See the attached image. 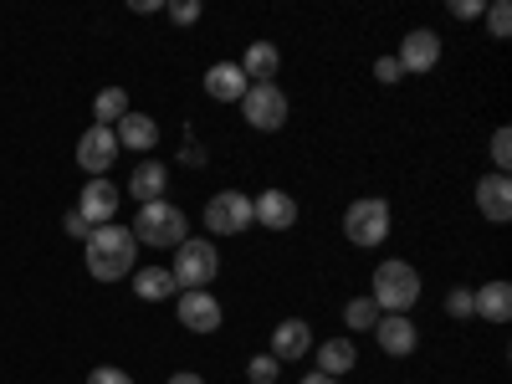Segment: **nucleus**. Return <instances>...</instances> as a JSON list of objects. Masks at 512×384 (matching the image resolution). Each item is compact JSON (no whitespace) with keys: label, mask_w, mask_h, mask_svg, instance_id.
<instances>
[{"label":"nucleus","mask_w":512,"mask_h":384,"mask_svg":"<svg viewBox=\"0 0 512 384\" xmlns=\"http://www.w3.org/2000/svg\"><path fill=\"white\" fill-rule=\"evenodd\" d=\"M446 313L451 318H472V287H451L446 292Z\"/></svg>","instance_id":"nucleus-28"},{"label":"nucleus","mask_w":512,"mask_h":384,"mask_svg":"<svg viewBox=\"0 0 512 384\" xmlns=\"http://www.w3.org/2000/svg\"><path fill=\"white\" fill-rule=\"evenodd\" d=\"M354 364H359V354H354L349 338H328V344H318V374H328V379H344Z\"/></svg>","instance_id":"nucleus-21"},{"label":"nucleus","mask_w":512,"mask_h":384,"mask_svg":"<svg viewBox=\"0 0 512 384\" xmlns=\"http://www.w3.org/2000/svg\"><path fill=\"white\" fill-rule=\"evenodd\" d=\"M134 241H139V246H169V251H175L180 241H190L185 210H180V205H169V200H149V205H139V216H134Z\"/></svg>","instance_id":"nucleus-2"},{"label":"nucleus","mask_w":512,"mask_h":384,"mask_svg":"<svg viewBox=\"0 0 512 384\" xmlns=\"http://www.w3.org/2000/svg\"><path fill=\"white\" fill-rule=\"evenodd\" d=\"M88 384H134V379H128V369H118V364H103V369L88 374Z\"/></svg>","instance_id":"nucleus-29"},{"label":"nucleus","mask_w":512,"mask_h":384,"mask_svg":"<svg viewBox=\"0 0 512 384\" xmlns=\"http://www.w3.org/2000/svg\"><path fill=\"white\" fill-rule=\"evenodd\" d=\"M477 205H482V216L487 221H512V185H507V175H482L477 180Z\"/></svg>","instance_id":"nucleus-17"},{"label":"nucleus","mask_w":512,"mask_h":384,"mask_svg":"<svg viewBox=\"0 0 512 384\" xmlns=\"http://www.w3.org/2000/svg\"><path fill=\"white\" fill-rule=\"evenodd\" d=\"M246 226H251V195H241V190L210 195V205H205V231L210 236H241Z\"/></svg>","instance_id":"nucleus-7"},{"label":"nucleus","mask_w":512,"mask_h":384,"mask_svg":"<svg viewBox=\"0 0 512 384\" xmlns=\"http://www.w3.org/2000/svg\"><path fill=\"white\" fill-rule=\"evenodd\" d=\"M246 88H251V82H246L241 62H216V67L205 72V93L216 98V103H241Z\"/></svg>","instance_id":"nucleus-16"},{"label":"nucleus","mask_w":512,"mask_h":384,"mask_svg":"<svg viewBox=\"0 0 512 384\" xmlns=\"http://www.w3.org/2000/svg\"><path fill=\"white\" fill-rule=\"evenodd\" d=\"M277 364H297V359H308L313 354V328L303 318H282L272 328V349H267Z\"/></svg>","instance_id":"nucleus-9"},{"label":"nucleus","mask_w":512,"mask_h":384,"mask_svg":"<svg viewBox=\"0 0 512 384\" xmlns=\"http://www.w3.org/2000/svg\"><path fill=\"white\" fill-rule=\"evenodd\" d=\"M221 272V251L210 241H180L175 246V267H169V277H175L180 292H195V287H210Z\"/></svg>","instance_id":"nucleus-5"},{"label":"nucleus","mask_w":512,"mask_h":384,"mask_svg":"<svg viewBox=\"0 0 512 384\" xmlns=\"http://www.w3.org/2000/svg\"><path fill=\"white\" fill-rule=\"evenodd\" d=\"M277 67H282V52L272 47V41H251L246 57H241L246 82H277Z\"/></svg>","instance_id":"nucleus-19"},{"label":"nucleus","mask_w":512,"mask_h":384,"mask_svg":"<svg viewBox=\"0 0 512 384\" xmlns=\"http://www.w3.org/2000/svg\"><path fill=\"white\" fill-rule=\"evenodd\" d=\"M277 374H282V369H277L272 354H256V359L246 364V379H251V384H277Z\"/></svg>","instance_id":"nucleus-25"},{"label":"nucleus","mask_w":512,"mask_h":384,"mask_svg":"<svg viewBox=\"0 0 512 384\" xmlns=\"http://www.w3.org/2000/svg\"><path fill=\"white\" fill-rule=\"evenodd\" d=\"M169 384H205L200 374H190V369H180V374H169Z\"/></svg>","instance_id":"nucleus-34"},{"label":"nucleus","mask_w":512,"mask_h":384,"mask_svg":"<svg viewBox=\"0 0 512 384\" xmlns=\"http://www.w3.org/2000/svg\"><path fill=\"white\" fill-rule=\"evenodd\" d=\"M134 292L144 297V303H164V297H175V277H169V267H144L134 272Z\"/></svg>","instance_id":"nucleus-22"},{"label":"nucleus","mask_w":512,"mask_h":384,"mask_svg":"<svg viewBox=\"0 0 512 384\" xmlns=\"http://www.w3.org/2000/svg\"><path fill=\"white\" fill-rule=\"evenodd\" d=\"M77 216L88 226H113V216H118V185L113 180H88L82 195H77Z\"/></svg>","instance_id":"nucleus-10"},{"label":"nucleus","mask_w":512,"mask_h":384,"mask_svg":"<svg viewBox=\"0 0 512 384\" xmlns=\"http://www.w3.org/2000/svg\"><path fill=\"white\" fill-rule=\"evenodd\" d=\"M113 159H118V139H113V128L93 123L88 134L77 139V164L88 169L93 180H108V169H113Z\"/></svg>","instance_id":"nucleus-8"},{"label":"nucleus","mask_w":512,"mask_h":384,"mask_svg":"<svg viewBox=\"0 0 512 384\" xmlns=\"http://www.w3.org/2000/svg\"><path fill=\"white\" fill-rule=\"evenodd\" d=\"M369 297L379 303V313H410L420 303V272L410 262H379Z\"/></svg>","instance_id":"nucleus-3"},{"label":"nucleus","mask_w":512,"mask_h":384,"mask_svg":"<svg viewBox=\"0 0 512 384\" xmlns=\"http://www.w3.org/2000/svg\"><path fill=\"white\" fill-rule=\"evenodd\" d=\"M374 77H379V82H400V62H395V57H379V62H374Z\"/></svg>","instance_id":"nucleus-33"},{"label":"nucleus","mask_w":512,"mask_h":384,"mask_svg":"<svg viewBox=\"0 0 512 384\" xmlns=\"http://www.w3.org/2000/svg\"><path fill=\"white\" fill-rule=\"evenodd\" d=\"M303 384H344V379H328V374H318V369H313V374H308Z\"/></svg>","instance_id":"nucleus-35"},{"label":"nucleus","mask_w":512,"mask_h":384,"mask_svg":"<svg viewBox=\"0 0 512 384\" xmlns=\"http://www.w3.org/2000/svg\"><path fill=\"white\" fill-rule=\"evenodd\" d=\"M344 236H349V246H359V251L384 246V236H390V205H384L379 195L354 200V205L344 210Z\"/></svg>","instance_id":"nucleus-4"},{"label":"nucleus","mask_w":512,"mask_h":384,"mask_svg":"<svg viewBox=\"0 0 512 384\" xmlns=\"http://www.w3.org/2000/svg\"><path fill=\"white\" fill-rule=\"evenodd\" d=\"M482 11H487V0H451V16L456 21H477Z\"/></svg>","instance_id":"nucleus-31"},{"label":"nucleus","mask_w":512,"mask_h":384,"mask_svg":"<svg viewBox=\"0 0 512 384\" xmlns=\"http://www.w3.org/2000/svg\"><path fill=\"white\" fill-rule=\"evenodd\" d=\"M251 221H262L267 231H287V226H297V200H292L287 190L256 195V200H251Z\"/></svg>","instance_id":"nucleus-14"},{"label":"nucleus","mask_w":512,"mask_h":384,"mask_svg":"<svg viewBox=\"0 0 512 384\" xmlns=\"http://www.w3.org/2000/svg\"><path fill=\"white\" fill-rule=\"evenodd\" d=\"M62 226H67V236H77V241H88V236H93V226L82 221L77 210H67V221H62Z\"/></svg>","instance_id":"nucleus-32"},{"label":"nucleus","mask_w":512,"mask_h":384,"mask_svg":"<svg viewBox=\"0 0 512 384\" xmlns=\"http://www.w3.org/2000/svg\"><path fill=\"white\" fill-rule=\"evenodd\" d=\"M472 313H482L487 323H507L512 318V282H487L472 292Z\"/></svg>","instance_id":"nucleus-18"},{"label":"nucleus","mask_w":512,"mask_h":384,"mask_svg":"<svg viewBox=\"0 0 512 384\" xmlns=\"http://www.w3.org/2000/svg\"><path fill=\"white\" fill-rule=\"evenodd\" d=\"M123 113H128V93H123V88H103L98 103H93V118H98L103 128H118Z\"/></svg>","instance_id":"nucleus-23"},{"label":"nucleus","mask_w":512,"mask_h":384,"mask_svg":"<svg viewBox=\"0 0 512 384\" xmlns=\"http://www.w3.org/2000/svg\"><path fill=\"white\" fill-rule=\"evenodd\" d=\"M113 139H118V149L149 154V149L159 144V123H154L149 113H134V108H128V113H123V123L113 128Z\"/></svg>","instance_id":"nucleus-15"},{"label":"nucleus","mask_w":512,"mask_h":384,"mask_svg":"<svg viewBox=\"0 0 512 384\" xmlns=\"http://www.w3.org/2000/svg\"><path fill=\"white\" fill-rule=\"evenodd\" d=\"M384 313H379V303H374V297H354V303L344 308V323L349 328H359V333H374V323H379Z\"/></svg>","instance_id":"nucleus-24"},{"label":"nucleus","mask_w":512,"mask_h":384,"mask_svg":"<svg viewBox=\"0 0 512 384\" xmlns=\"http://www.w3.org/2000/svg\"><path fill=\"white\" fill-rule=\"evenodd\" d=\"M487 31H492L497 41H507V31H512V11H507V0H492V6H487Z\"/></svg>","instance_id":"nucleus-26"},{"label":"nucleus","mask_w":512,"mask_h":384,"mask_svg":"<svg viewBox=\"0 0 512 384\" xmlns=\"http://www.w3.org/2000/svg\"><path fill=\"white\" fill-rule=\"evenodd\" d=\"M241 113H246V123L256 128V134H277V128L287 123V93L277 88V82H251L246 98H241Z\"/></svg>","instance_id":"nucleus-6"},{"label":"nucleus","mask_w":512,"mask_h":384,"mask_svg":"<svg viewBox=\"0 0 512 384\" xmlns=\"http://www.w3.org/2000/svg\"><path fill=\"white\" fill-rule=\"evenodd\" d=\"M400 72H431L436 62H441V36L436 31H410L405 41H400Z\"/></svg>","instance_id":"nucleus-13"},{"label":"nucleus","mask_w":512,"mask_h":384,"mask_svg":"<svg viewBox=\"0 0 512 384\" xmlns=\"http://www.w3.org/2000/svg\"><path fill=\"white\" fill-rule=\"evenodd\" d=\"M175 308H180V323H185L190 333H216V328H221V318H226V313H221V303H216V297H210L205 287L180 292V303H175Z\"/></svg>","instance_id":"nucleus-12"},{"label":"nucleus","mask_w":512,"mask_h":384,"mask_svg":"<svg viewBox=\"0 0 512 384\" xmlns=\"http://www.w3.org/2000/svg\"><path fill=\"white\" fill-rule=\"evenodd\" d=\"M134 256H139V241H134V231L128 226H93V236H88V272L98 277V282H118V277H128L134 272Z\"/></svg>","instance_id":"nucleus-1"},{"label":"nucleus","mask_w":512,"mask_h":384,"mask_svg":"<svg viewBox=\"0 0 512 384\" xmlns=\"http://www.w3.org/2000/svg\"><path fill=\"white\" fill-rule=\"evenodd\" d=\"M169 16H175L180 26H195V21H200V0H175V6H169Z\"/></svg>","instance_id":"nucleus-30"},{"label":"nucleus","mask_w":512,"mask_h":384,"mask_svg":"<svg viewBox=\"0 0 512 384\" xmlns=\"http://www.w3.org/2000/svg\"><path fill=\"white\" fill-rule=\"evenodd\" d=\"M374 338H379V349L390 354V359H405V354H415V344H420V328L410 323V313H384V318L374 323Z\"/></svg>","instance_id":"nucleus-11"},{"label":"nucleus","mask_w":512,"mask_h":384,"mask_svg":"<svg viewBox=\"0 0 512 384\" xmlns=\"http://www.w3.org/2000/svg\"><path fill=\"white\" fill-rule=\"evenodd\" d=\"M492 164H497V175H507V164H512V134H507V128L492 134Z\"/></svg>","instance_id":"nucleus-27"},{"label":"nucleus","mask_w":512,"mask_h":384,"mask_svg":"<svg viewBox=\"0 0 512 384\" xmlns=\"http://www.w3.org/2000/svg\"><path fill=\"white\" fill-rule=\"evenodd\" d=\"M164 185H169V169H164L159 159H149V164H134V175H128V190H134V200H139V205H149V200H164Z\"/></svg>","instance_id":"nucleus-20"}]
</instances>
